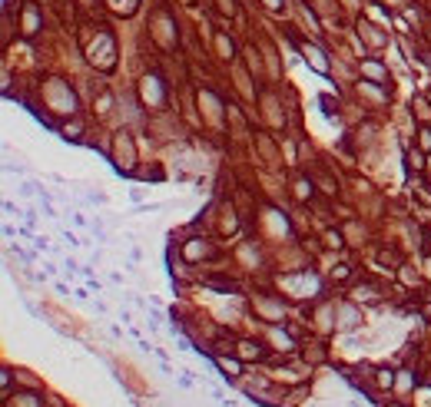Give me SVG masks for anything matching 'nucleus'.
<instances>
[{"label": "nucleus", "instance_id": "nucleus-1", "mask_svg": "<svg viewBox=\"0 0 431 407\" xmlns=\"http://www.w3.org/2000/svg\"><path fill=\"white\" fill-rule=\"evenodd\" d=\"M143 100L150 106H162V86H159V76H146L143 80Z\"/></svg>", "mask_w": 431, "mask_h": 407}, {"label": "nucleus", "instance_id": "nucleus-2", "mask_svg": "<svg viewBox=\"0 0 431 407\" xmlns=\"http://www.w3.org/2000/svg\"><path fill=\"white\" fill-rule=\"evenodd\" d=\"M302 53H305V60L312 63L319 73H329V60H325V53L319 50V47H309V43H302Z\"/></svg>", "mask_w": 431, "mask_h": 407}, {"label": "nucleus", "instance_id": "nucleus-3", "mask_svg": "<svg viewBox=\"0 0 431 407\" xmlns=\"http://www.w3.org/2000/svg\"><path fill=\"white\" fill-rule=\"evenodd\" d=\"M37 30H40V13L33 4H27L24 7V37H33Z\"/></svg>", "mask_w": 431, "mask_h": 407}, {"label": "nucleus", "instance_id": "nucleus-4", "mask_svg": "<svg viewBox=\"0 0 431 407\" xmlns=\"http://www.w3.org/2000/svg\"><path fill=\"white\" fill-rule=\"evenodd\" d=\"M182 255H186L189 262H196V258L209 255V245H202L199 238H193V242H186V245H182Z\"/></svg>", "mask_w": 431, "mask_h": 407}, {"label": "nucleus", "instance_id": "nucleus-5", "mask_svg": "<svg viewBox=\"0 0 431 407\" xmlns=\"http://www.w3.org/2000/svg\"><path fill=\"white\" fill-rule=\"evenodd\" d=\"M236 354L242 357V361H252V357H262V348L256 345V341H239V348H236Z\"/></svg>", "mask_w": 431, "mask_h": 407}, {"label": "nucleus", "instance_id": "nucleus-6", "mask_svg": "<svg viewBox=\"0 0 431 407\" xmlns=\"http://www.w3.org/2000/svg\"><path fill=\"white\" fill-rule=\"evenodd\" d=\"M362 73H365V76H372V80H378V83H385V80H388L385 66H378V63H362Z\"/></svg>", "mask_w": 431, "mask_h": 407}, {"label": "nucleus", "instance_id": "nucleus-7", "mask_svg": "<svg viewBox=\"0 0 431 407\" xmlns=\"http://www.w3.org/2000/svg\"><path fill=\"white\" fill-rule=\"evenodd\" d=\"M358 30H365V37H368V43H385V33H378V27H372V24H358Z\"/></svg>", "mask_w": 431, "mask_h": 407}, {"label": "nucleus", "instance_id": "nucleus-8", "mask_svg": "<svg viewBox=\"0 0 431 407\" xmlns=\"http://www.w3.org/2000/svg\"><path fill=\"white\" fill-rule=\"evenodd\" d=\"M295 199H312V182H305V179L295 182Z\"/></svg>", "mask_w": 431, "mask_h": 407}, {"label": "nucleus", "instance_id": "nucleus-9", "mask_svg": "<svg viewBox=\"0 0 431 407\" xmlns=\"http://www.w3.org/2000/svg\"><path fill=\"white\" fill-rule=\"evenodd\" d=\"M355 325H358V314L352 311V308H345L342 311V328H355Z\"/></svg>", "mask_w": 431, "mask_h": 407}, {"label": "nucleus", "instance_id": "nucleus-10", "mask_svg": "<svg viewBox=\"0 0 431 407\" xmlns=\"http://www.w3.org/2000/svg\"><path fill=\"white\" fill-rule=\"evenodd\" d=\"M378 384H381V388H392V384H395V374H392L388 368H381V371H378Z\"/></svg>", "mask_w": 431, "mask_h": 407}, {"label": "nucleus", "instance_id": "nucleus-11", "mask_svg": "<svg viewBox=\"0 0 431 407\" xmlns=\"http://www.w3.org/2000/svg\"><path fill=\"white\" fill-rule=\"evenodd\" d=\"M418 136H421V139H418V146H421V149L428 152V149H431V126H425V129L418 132Z\"/></svg>", "mask_w": 431, "mask_h": 407}, {"label": "nucleus", "instance_id": "nucleus-12", "mask_svg": "<svg viewBox=\"0 0 431 407\" xmlns=\"http://www.w3.org/2000/svg\"><path fill=\"white\" fill-rule=\"evenodd\" d=\"M219 368H222V371H232V374H242V364H239V361H225V357H222V361H219Z\"/></svg>", "mask_w": 431, "mask_h": 407}, {"label": "nucleus", "instance_id": "nucleus-13", "mask_svg": "<svg viewBox=\"0 0 431 407\" xmlns=\"http://www.w3.org/2000/svg\"><path fill=\"white\" fill-rule=\"evenodd\" d=\"M329 245H335V248H338V245H342V235H338V232H329Z\"/></svg>", "mask_w": 431, "mask_h": 407}, {"label": "nucleus", "instance_id": "nucleus-14", "mask_svg": "<svg viewBox=\"0 0 431 407\" xmlns=\"http://www.w3.org/2000/svg\"><path fill=\"white\" fill-rule=\"evenodd\" d=\"M262 4L269 7V10H279V7H282V0H262Z\"/></svg>", "mask_w": 431, "mask_h": 407}]
</instances>
